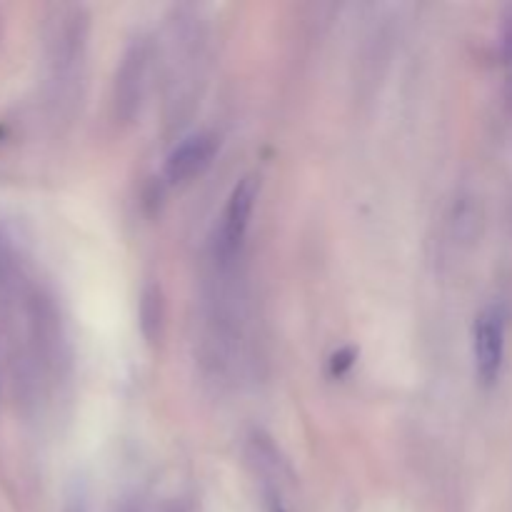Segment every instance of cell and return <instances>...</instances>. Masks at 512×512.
Here are the masks:
<instances>
[{
    "mask_svg": "<svg viewBox=\"0 0 512 512\" xmlns=\"http://www.w3.org/2000/svg\"><path fill=\"white\" fill-rule=\"evenodd\" d=\"M353 360H355L353 350H350V348L340 350V353H335L333 360H330V370H333V375H343L345 370L353 365Z\"/></svg>",
    "mask_w": 512,
    "mask_h": 512,
    "instance_id": "cell-4",
    "label": "cell"
},
{
    "mask_svg": "<svg viewBox=\"0 0 512 512\" xmlns=\"http://www.w3.org/2000/svg\"><path fill=\"white\" fill-rule=\"evenodd\" d=\"M215 153H218V138L210 133H195L185 138L173 153L168 155L165 163V178L170 183H188L195 175L203 173L210 163H213Z\"/></svg>",
    "mask_w": 512,
    "mask_h": 512,
    "instance_id": "cell-2",
    "label": "cell"
},
{
    "mask_svg": "<svg viewBox=\"0 0 512 512\" xmlns=\"http://www.w3.org/2000/svg\"><path fill=\"white\" fill-rule=\"evenodd\" d=\"M473 353L480 383L493 385L498 380L505 358V315L495 305L493 308H485L475 318Z\"/></svg>",
    "mask_w": 512,
    "mask_h": 512,
    "instance_id": "cell-1",
    "label": "cell"
},
{
    "mask_svg": "<svg viewBox=\"0 0 512 512\" xmlns=\"http://www.w3.org/2000/svg\"><path fill=\"white\" fill-rule=\"evenodd\" d=\"M255 198H258L255 178H243L235 185L233 193H230L223 213V230H220V245H223L225 255L235 253L243 245V238L250 225V215H253Z\"/></svg>",
    "mask_w": 512,
    "mask_h": 512,
    "instance_id": "cell-3",
    "label": "cell"
}]
</instances>
